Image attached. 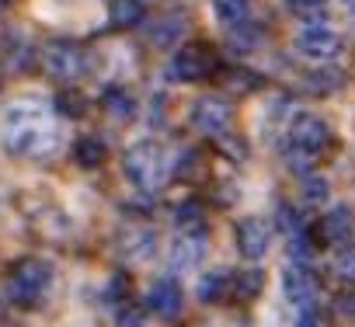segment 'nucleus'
I'll use <instances>...</instances> for the list:
<instances>
[{"label": "nucleus", "mask_w": 355, "mask_h": 327, "mask_svg": "<svg viewBox=\"0 0 355 327\" xmlns=\"http://www.w3.org/2000/svg\"><path fill=\"white\" fill-rule=\"evenodd\" d=\"M209 251V240H206V227L202 230H178L174 244H171V268L174 272H189L196 265H202Z\"/></svg>", "instance_id": "423d86ee"}, {"label": "nucleus", "mask_w": 355, "mask_h": 327, "mask_svg": "<svg viewBox=\"0 0 355 327\" xmlns=\"http://www.w3.org/2000/svg\"><path fill=\"white\" fill-rule=\"evenodd\" d=\"M146 18V8L139 0H115L112 4V25L115 28H136Z\"/></svg>", "instance_id": "6ab92c4d"}, {"label": "nucleus", "mask_w": 355, "mask_h": 327, "mask_svg": "<svg viewBox=\"0 0 355 327\" xmlns=\"http://www.w3.org/2000/svg\"><path fill=\"white\" fill-rule=\"evenodd\" d=\"M122 251H125V258H146L153 251V230L150 227H129Z\"/></svg>", "instance_id": "aec40b11"}, {"label": "nucleus", "mask_w": 355, "mask_h": 327, "mask_svg": "<svg viewBox=\"0 0 355 327\" xmlns=\"http://www.w3.org/2000/svg\"><path fill=\"white\" fill-rule=\"evenodd\" d=\"M303 195L310 202H327V182L324 178H306L303 182Z\"/></svg>", "instance_id": "bb28decb"}, {"label": "nucleus", "mask_w": 355, "mask_h": 327, "mask_svg": "<svg viewBox=\"0 0 355 327\" xmlns=\"http://www.w3.org/2000/svg\"><path fill=\"white\" fill-rule=\"evenodd\" d=\"M230 53H237V56H248V53H254L261 42H265V35H261V28H254L251 21H244V25H234V32H230Z\"/></svg>", "instance_id": "ddd939ff"}, {"label": "nucleus", "mask_w": 355, "mask_h": 327, "mask_svg": "<svg viewBox=\"0 0 355 327\" xmlns=\"http://www.w3.org/2000/svg\"><path fill=\"white\" fill-rule=\"evenodd\" d=\"M296 49H300L303 56L324 63V60H334V56L341 53V35H338L334 28H327V25H310V28L300 32Z\"/></svg>", "instance_id": "6e6552de"}, {"label": "nucleus", "mask_w": 355, "mask_h": 327, "mask_svg": "<svg viewBox=\"0 0 355 327\" xmlns=\"http://www.w3.org/2000/svg\"><path fill=\"white\" fill-rule=\"evenodd\" d=\"M73 157H77L80 168H98V164L105 160V143L98 136H84V139H77Z\"/></svg>", "instance_id": "412c9836"}, {"label": "nucleus", "mask_w": 355, "mask_h": 327, "mask_svg": "<svg viewBox=\"0 0 355 327\" xmlns=\"http://www.w3.org/2000/svg\"><path fill=\"white\" fill-rule=\"evenodd\" d=\"M60 112L63 115H80L84 112V98L80 94H63L60 98Z\"/></svg>", "instance_id": "c756f323"}, {"label": "nucleus", "mask_w": 355, "mask_h": 327, "mask_svg": "<svg viewBox=\"0 0 355 327\" xmlns=\"http://www.w3.org/2000/svg\"><path fill=\"white\" fill-rule=\"evenodd\" d=\"M324 4H327V0H289V8L300 11V15H313V11H320Z\"/></svg>", "instance_id": "72a5a7b5"}, {"label": "nucleus", "mask_w": 355, "mask_h": 327, "mask_svg": "<svg viewBox=\"0 0 355 327\" xmlns=\"http://www.w3.org/2000/svg\"><path fill=\"white\" fill-rule=\"evenodd\" d=\"M42 60H46V70H49L53 77H60V80H77V77H84V70H87L84 49H80L77 42H67V39L49 42Z\"/></svg>", "instance_id": "20e7f679"}, {"label": "nucleus", "mask_w": 355, "mask_h": 327, "mask_svg": "<svg viewBox=\"0 0 355 327\" xmlns=\"http://www.w3.org/2000/svg\"><path fill=\"white\" fill-rule=\"evenodd\" d=\"M327 122L320 115H296L293 125H289V143L303 153H317L327 146Z\"/></svg>", "instance_id": "1a4fd4ad"}, {"label": "nucleus", "mask_w": 355, "mask_h": 327, "mask_svg": "<svg viewBox=\"0 0 355 327\" xmlns=\"http://www.w3.org/2000/svg\"><path fill=\"white\" fill-rule=\"evenodd\" d=\"M296 327H324V317H320L313 306H303L300 317H296Z\"/></svg>", "instance_id": "473e14b6"}, {"label": "nucleus", "mask_w": 355, "mask_h": 327, "mask_svg": "<svg viewBox=\"0 0 355 327\" xmlns=\"http://www.w3.org/2000/svg\"><path fill=\"white\" fill-rule=\"evenodd\" d=\"M105 108H108L115 118H132V115H136V101H132V94H129V91H119V87L105 91Z\"/></svg>", "instance_id": "4be33fe9"}, {"label": "nucleus", "mask_w": 355, "mask_h": 327, "mask_svg": "<svg viewBox=\"0 0 355 327\" xmlns=\"http://www.w3.org/2000/svg\"><path fill=\"white\" fill-rule=\"evenodd\" d=\"M146 306L157 313V317H167L174 320L178 313H182L185 299H182V285H178L174 279H160L150 285V296H146Z\"/></svg>", "instance_id": "9b49d317"}, {"label": "nucleus", "mask_w": 355, "mask_h": 327, "mask_svg": "<svg viewBox=\"0 0 355 327\" xmlns=\"http://www.w3.org/2000/svg\"><path fill=\"white\" fill-rule=\"evenodd\" d=\"M282 289H286V299L296 303V306H310L313 296H317V279L306 265L293 261L286 272H282Z\"/></svg>", "instance_id": "9d476101"}, {"label": "nucleus", "mask_w": 355, "mask_h": 327, "mask_svg": "<svg viewBox=\"0 0 355 327\" xmlns=\"http://www.w3.org/2000/svg\"><path fill=\"white\" fill-rule=\"evenodd\" d=\"M230 118H234V108L223 101V98H199L196 108H192V125L202 132V136H227L230 129Z\"/></svg>", "instance_id": "39448f33"}, {"label": "nucleus", "mask_w": 355, "mask_h": 327, "mask_svg": "<svg viewBox=\"0 0 355 327\" xmlns=\"http://www.w3.org/2000/svg\"><path fill=\"white\" fill-rule=\"evenodd\" d=\"M310 251H313V244H310V237H306L303 230H296V233H293V240H289V254H293V258L300 261V258H306Z\"/></svg>", "instance_id": "cd10ccee"}, {"label": "nucleus", "mask_w": 355, "mask_h": 327, "mask_svg": "<svg viewBox=\"0 0 355 327\" xmlns=\"http://www.w3.org/2000/svg\"><path fill=\"white\" fill-rule=\"evenodd\" d=\"M230 289H234L237 299H254V296L265 289V275H261V268H244V272H237V275L230 279Z\"/></svg>", "instance_id": "f3484780"}, {"label": "nucleus", "mask_w": 355, "mask_h": 327, "mask_svg": "<svg viewBox=\"0 0 355 327\" xmlns=\"http://www.w3.org/2000/svg\"><path fill=\"white\" fill-rule=\"evenodd\" d=\"M115 324H119V327H146V313H143L139 306H132V303H125V306L119 310V317H115Z\"/></svg>", "instance_id": "b1692460"}, {"label": "nucleus", "mask_w": 355, "mask_h": 327, "mask_svg": "<svg viewBox=\"0 0 355 327\" xmlns=\"http://www.w3.org/2000/svg\"><path fill=\"white\" fill-rule=\"evenodd\" d=\"M324 237L334 240V244H345L352 237V213L345 206H334L327 216H324Z\"/></svg>", "instance_id": "4468645a"}, {"label": "nucleus", "mask_w": 355, "mask_h": 327, "mask_svg": "<svg viewBox=\"0 0 355 327\" xmlns=\"http://www.w3.org/2000/svg\"><path fill=\"white\" fill-rule=\"evenodd\" d=\"M234 240H237V251H241L248 261H258V258H265L268 247H272V227H268L265 220H258V216H248V220L237 223Z\"/></svg>", "instance_id": "0eeeda50"}, {"label": "nucleus", "mask_w": 355, "mask_h": 327, "mask_svg": "<svg viewBox=\"0 0 355 327\" xmlns=\"http://www.w3.org/2000/svg\"><path fill=\"white\" fill-rule=\"evenodd\" d=\"M182 35H185V18H182V15L160 18V21L150 28V42H153V46H174Z\"/></svg>", "instance_id": "2eb2a0df"}, {"label": "nucleus", "mask_w": 355, "mask_h": 327, "mask_svg": "<svg viewBox=\"0 0 355 327\" xmlns=\"http://www.w3.org/2000/svg\"><path fill=\"white\" fill-rule=\"evenodd\" d=\"M227 289H230V275H227V272H216V268L206 272V275L199 279V285H196V292H199L202 303H216V299H223Z\"/></svg>", "instance_id": "a211bd4d"}, {"label": "nucleus", "mask_w": 355, "mask_h": 327, "mask_svg": "<svg viewBox=\"0 0 355 327\" xmlns=\"http://www.w3.org/2000/svg\"><path fill=\"white\" fill-rule=\"evenodd\" d=\"M279 220H282V227L293 233V230H303V216L296 213V209H289V206H279Z\"/></svg>", "instance_id": "c85d7f7f"}, {"label": "nucleus", "mask_w": 355, "mask_h": 327, "mask_svg": "<svg viewBox=\"0 0 355 327\" xmlns=\"http://www.w3.org/2000/svg\"><path fill=\"white\" fill-rule=\"evenodd\" d=\"M49 282H53V265L42 261V258H28V261H21L11 272V299L32 306V303L42 299V292L49 289Z\"/></svg>", "instance_id": "f03ea898"}, {"label": "nucleus", "mask_w": 355, "mask_h": 327, "mask_svg": "<svg viewBox=\"0 0 355 327\" xmlns=\"http://www.w3.org/2000/svg\"><path fill=\"white\" fill-rule=\"evenodd\" d=\"M122 171L125 178L143 188V192H157L164 182H167V157L164 150L153 143V139H143V143H132L122 157Z\"/></svg>", "instance_id": "f257e3e1"}, {"label": "nucleus", "mask_w": 355, "mask_h": 327, "mask_svg": "<svg viewBox=\"0 0 355 327\" xmlns=\"http://www.w3.org/2000/svg\"><path fill=\"white\" fill-rule=\"evenodd\" d=\"M4 146H8V153H15V157H42V153H49V150L56 146V132H53V129H42V125H35V122L25 118V122H15V125H11Z\"/></svg>", "instance_id": "7ed1b4c3"}, {"label": "nucleus", "mask_w": 355, "mask_h": 327, "mask_svg": "<svg viewBox=\"0 0 355 327\" xmlns=\"http://www.w3.org/2000/svg\"><path fill=\"white\" fill-rule=\"evenodd\" d=\"M213 11L223 25H244L251 21V0H213Z\"/></svg>", "instance_id": "dca6fc26"}, {"label": "nucleus", "mask_w": 355, "mask_h": 327, "mask_svg": "<svg viewBox=\"0 0 355 327\" xmlns=\"http://www.w3.org/2000/svg\"><path fill=\"white\" fill-rule=\"evenodd\" d=\"M338 84H341L338 70H320V73H313V77H310V87H313V91H320V94H324V91H334Z\"/></svg>", "instance_id": "a878e982"}, {"label": "nucleus", "mask_w": 355, "mask_h": 327, "mask_svg": "<svg viewBox=\"0 0 355 327\" xmlns=\"http://www.w3.org/2000/svg\"><path fill=\"white\" fill-rule=\"evenodd\" d=\"M174 223H178V230H202L206 227V213H202L199 202H185V206L174 209Z\"/></svg>", "instance_id": "5701e85b"}, {"label": "nucleus", "mask_w": 355, "mask_h": 327, "mask_svg": "<svg viewBox=\"0 0 355 327\" xmlns=\"http://www.w3.org/2000/svg\"><path fill=\"white\" fill-rule=\"evenodd\" d=\"M209 67H213V60L206 56V49H199V46H185L182 53H174V60H171V77L189 84V80L206 77Z\"/></svg>", "instance_id": "f8f14e48"}, {"label": "nucleus", "mask_w": 355, "mask_h": 327, "mask_svg": "<svg viewBox=\"0 0 355 327\" xmlns=\"http://www.w3.org/2000/svg\"><path fill=\"white\" fill-rule=\"evenodd\" d=\"M125 289H129V279H125V275H115V279L108 282V289H105V303H115Z\"/></svg>", "instance_id": "7c9ffc66"}, {"label": "nucleus", "mask_w": 355, "mask_h": 327, "mask_svg": "<svg viewBox=\"0 0 355 327\" xmlns=\"http://www.w3.org/2000/svg\"><path fill=\"white\" fill-rule=\"evenodd\" d=\"M334 313H338V317H348V320H355V292H345V296H338V303H334Z\"/></svg>", "instance_id": "2f4dec72"}, {"label": "nucleus", "mask_w": 355, "mask_h": 327, "mask_svg": "<svg viewBox=\"0 0 355 327\" xmlns=\"http://www.w3.org/2000/svg\"><path fill=\"white\" fill-rule=\"evenodd\" d=\"M334 268H338V272H341L345 279H355V244H341Z\"/></svg>", "instance_id": "393cba45"}]
</instances>
